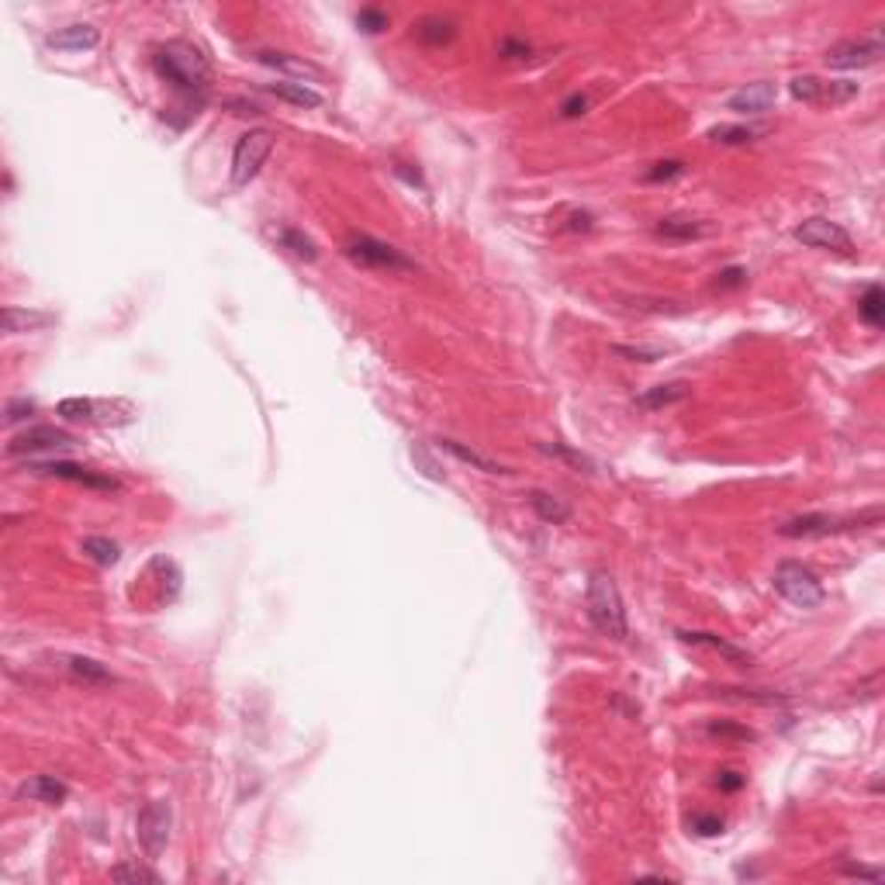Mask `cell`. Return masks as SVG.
Wrapping results in <instances>:
<instances>
[{"instance_id":"obj_1","label":"cell","mask_w":885,"mask_h":885,"mask_svg":"<svg viewBox=\"0 0 885 885\" xmlns=\"http://www.w3.org/2000/svg\"><path fill=\"white\" fill-rule=\"evenodd\" d=\"M153 66H156L159 76L184 97L204 94V87L211 80V66L201 56V49H194L190 42H166V45H159L156 56H153Z\"/></svg>"},{"instance_id":"obj_2","label":"cell","mask_w":885,"mask_h":885,"mask_svg":"<svg viewBox=\"0 0 885 885\" xmlns=\"http://www.w3.org/2000/svg\"><path fill=\"white\" fill-rule=\"evenodd\" d=\"M588 616L595 623V630H602L605 636L626 640V609L619 599V588L609 574H592L588 578Z\"/></svg>"},{"instance_id":"obj_3","label":"cell","mask_w":885,"mask_h":885,"mask_svg":"<svg viewBox=\"0 0 885 885\" xmlns=\"http://www.w3.org/2000/svg\"><path fill=\"white\" fill-rule=\"evenodd\" d=\"M879 526L882 522V512L879 508H868V512H861V515H820V512H813V515H799V519H789V522H782L778 526V533L782 537H830V533H848V530H861V526Z\"/></svg>"},{"instance_id":"obj_4","label":"cell","mask_w":885,"mask_h":885,"mask_svg":"<svg viewBox=\"0 0 885 885\" xmlns=\"http://www.w3.org/2000/svg\"><path fill=\"white\" fill-rule=\"evenodd\" d=\"M343 253L353 259V263H360V267H367V270H387V274H415V259L402 253V250H395V246H387V243H380L374 235H349L347 246H343Z\"/></svg>"},{"instance_id":"obj_5","label":"cell","mask_w":885,"mask_h":885,"mask_svg":"<svg viewBox=\"0 0 885 885\" xmlns=\"http://www.w3.org/2000/svg\"><path fill=\"white\" fill-rule=\"evenodd\" d=\"M775 588H778L782 599L799 605V609H817V605H823V585L817 581V574L809 568H802V564H795V561L778 564V570H775Z\"/></svg>"},{"instance_id":"obj_6","label":"cell","mask_w":885,"mask_h":885,"mask_svg":"<svg viewBox=\"0 0 885 885\" xmlns=\"http://www.w3.org/2000/svg\"><path fill=\"white\" fill-rule=\"evenodd\" d=\"M270 153H274V135L267 128L246 132L235 142V153H232V187H246L259 173V166L267 163Z\"/></svg>"},{"instance_id":"obj_7","label":"cell","mask_w":885,"mask_h":885,"mask_svg":"<svg viewBox=\"0 0 885 885\" xmlns=\"http://www.w3.org/2000/svg\"><path fill=\"white\" fill-rule=\"evenodd\" d=\"M789 94L806 104H820V108H837L857 97V84L851 80H820V76H795L789 84Z\"/></svg>"},{"instance_id":"obj_8","label":"cell","mask_w":885,"mask_h":885,"mask_svg":"<svg viewBox=\"0 0 885 885\" xmlns=\"http://www.w3.org/2000/svg\"><path fill=\"white\" fill-rule=\"evenodd\" d=\"M885 45L879 35H868V38H848V42H837L833 49H826L823 63L830 69H865V66H875L882 60Z\"/></svg>"},{"instance_id":"obj_9","label":"cell","mask_w":885,"mask_h":885,"mask_svg":"<svg viewBox=\"0 0 885 885\" xmlns=\"http://www.w3.org/2000/svg\"><path fill=\"white\" fill-rule=\"evenodd\" d=\"M170 830H173V809L170 802H149L142 813H139V841L149 857H159L166 851V841H170Z\"/></svg>"},{"instance_id":"obj_10","label":"cell","mask_w":885,"mask_h":885,"mask_svg":"<svg viewBox=\"0 0 885 885\" xmlns=\"http://www.w3.org/2000/svg\"><path fill=\"white\" fill-rule=\"evenodd\" d=\"M795 239L806 243V246H813V250H830V253H841V256L854 253L851 235L830 219H806L799 228H795Z\"/></svg>"},{"instance_id":"obj_11","label":"cell","mask_w":885,"mask_h":885,"mask_svg":"<svg viewBox=\"0 0 885 885\" xmlns=\"http://www.w3.org/2000/svg\"><path fill=\"white\" fill-rule=\"evenodd\" d=\"M73 442L76 440L63 429H56V426H32V429H25L21 436H14L7 442V453L11 457H18V453H52V450H69Z\"/></svg>"},{"instance_id":"obj_12","label":"cell","mask_w":885,"mask_h":885,"mask_svg":"<svg viewBox=\"0 0 885 885\" xmlns=\"http://www.w3.org/2000/svg\"><path fill=\"white\" fill-rule=\"evenodd\" d=\"M32 471L63 477V481H73V484H87V488H97V491H118L122 488L115 477L94 474V471H87L80 464H69V460H38V464H32Z\"/></svg>"},{"instance_id":"obj_13","label":"cell","mask_w":885,"mask_h":885,"mask_svg":"<svg viewBox=\"0 0 885 885\" xmlns=\"http://www.w3.org/2000/svg\"><path fill=\"white\" fill-rule=\"evenodd\" d=\"M685 643H692V647H706V650H713V654H720L723 661L737 664V667H751L754 664V654L751 650H744V647H737V643H730L723 640L720 633H706V630H682L678 633Z\"/></svg>"},{"instance_id":"obj_14","label":"cell","mask_w":885,"mask_h":885,"mask_svg":"<svg viewBox=\"0 0 885 885\" xmlns=\"http://www.w3.org/2000/svg\"><path fill=\"white\" fill-rule=\"evenodd\" d=\"M775 100H778V87L768 84V80H761V84H747L744 91L730 94L727 108L730 111H740V115H764Z\"/></svg>"},{"instance_id":"obj_15","label":"cell","mask_w":885,"mask_h":885,"mask_svg":"<svg viewBox=\"0 0 885 885\" xmlns=\"http://www.w3.org/2000/svg\"><path fill=\"white\" fill-rule=\"evenodd\" d=\"M256 60L263 66H270V69H277V73L294 76V80H322V66L308 63L301 56H291V52H270V49H263V52H256Z\"/></svg>"},{"instance_id":"obj_16","label":"cell","mask_w":885,"mask_h":885,"mask_svg":"<svg viewBox=\"0 0 885 885\" xmlns=\"http://www.w3.org/2000/svg\"><path fill=\"white\" fill-rule=\"evenodd\" d=\"M654 232L667 239V243H692V239H702V235H709L713 232V225H706V221L698 219H689V215H667L654 225Z\"/></svg>"},{"instance_id":"obj_17","label":"cell","mask_w":885,"mask_h":885,"mask_svg":"<svg viewBox=\"0 0 885 885\" xmlns=\"http://www.w3.org/2000/svg\"><path fill=\"white\" fill-rule=\"evenodd\" d=\"M21 799H35V802H45V806H63L69 789H66L60 778H52V775H35L28 778L21 789H18Z\"/></svg>"},{"instance_id":"obj_18","label":"cell","mask_w":885,"mask_h":885,"mask_svg":"<svg viewBox=\"0 0 885 885\" xmlns=\"http://www.w3.org/2000/svg\"><path fill=\"white\" fill-rule=\"evenodd\" d=\"M267 94H274L277 100H287V104H294V108H322V94L312 91L308 84H298V80L267 84Z\"/></svg>"},{"instance_id":"obj_19","label":"cell","mask_w":885,"mask_h":885,"mask_svg":"<svg viewBox=\"0 0 885 885\" xmlns=\"http://www.w3.org/2000/svg\"><path fill=\"white\" fill-rule=\"evenodd\" d=\"M97 42H100V32L94 25H66V28L49 35L52 49H94Z\"/></svg>"},{"instance_id":"obj_20","label":"cell","mask_w":885,"mask_h":885,"mask_svg":"<svg viewBox=\"0 0 885 885\" xmlns=\"http://www.w3.org/2000/svg\"><path fill=\"white\" fill-rule=\"evenodd\" d=\"M682 398H689V384H682V380H674V384H658V387H650L647 395L636 398V409L658 411V409L674 405V402H682Z\"/></svg>"},{"instance_id":"obj_21","label":"cell","mask_w":885,"mask_h":885,"mask_svg":"<svg viewBox=\"0 0 885 885\" xmlns=\"http://www.w3.org/2000/svg\"><path fill=\"white\" fill-rule=\"evenodd\" d=\"M66 671H69L76 682H84V685H111V682H115V674H111L104 664L94 661V658H80V654L66 658Z\"/></svg>"},{"instance_id":"obj_22","label":"cell","mask_w":885,"mask_h":885,"mask_svg":"<svg viewBox=\"0 0 885 885\" xmlns=\"http://www.w3.org/2000/svg\"><path fill=\"white\" fill-rule=\"evenodd\" d=\"M52 318L45 312H28V308H4V332L18 336V332H35V329H45Z\"/></svg>"},{"instance_id":"obj_23","label":"cell","mask_w":885,"mask_h":885,"mask_svg":"<svg viewBox=\"0 0 885 885\" xmlns=\"http://www.w3.org/2000/svg\"><path fill=\"white\" fill-rule=\"evenodd\" d=\"M415 38L426 45H450L457 38V25L450 18H422L415 25Z\"/></svg>"},{"instance_id":"obj_24","label":"cell","mask_w":885,"mask_h":885,"mask_svg":"<svg viewBox=\"0 0 885 885\" xmlns=\"http://www.w3.org/2000/svg\"><path fill=\"white\" fill-rule=\"evenodd\" d=\"M440 446L446 450V453H453L457 460H464V464H471V467H477V471H484V474H508V467H502V464H495V460H488V457H481L477 450H467L464 442H457V440H440Z\"/></svg>"},{"instance_id":"obj_25","label":"cell","mask_w":885,"mask_h":885,"mask_svg":"<svg viewBox=\"0 0 885 885\" xmlns=\"http://www.w3.org/2000/svg\"><path fill=\"white\" fill-rule=\"evenodd\" d=\"M857 312H861V318L868 322V325H882L885 322V294H882V287L879 284H868L865 287V294H861V301H857Z\"/></svg>"},{"instance_id":"obj_26","label":"cell","mask_w":885,"mask_h":885,"mask_svg":"<svg viewBox=\"0 0 885 885\" xmlns=\"http://www.w3.org/2000/svg\"><path fill=\"white\" fill-rule=\"evenodd\" d=\"M758 135H764V128L758 125H720L709 132V139L720 146H744V142H754Z\"/></svg>"},{"instance_id":"obj_27","label":"cell","mask_w":885,"mask_h":885,"mask_svg":"<svg viewBox=\"0 0 885 885\" xmlns=\"http://www.w3.org/2000/svg\"><path fill=\"white\" fill-rule=\"evenodd\" d=\"M80 550H84L91 561H97L100 568H111V564H118V557H122L118 543H111V539H104V537H87L80 543Z\"/></svg>"},{"instance_id":"obj_28","label":"cell","mask_w":885,"mask_h":885,"mask_svg":"<svg viewBox=\"0 0 885 885\" xmlns=\"http://www.w3.org/2000/svg\"><path fill=\"white\" fill-rule=\"evenodd\" d=\"M533 508H537V515L543 519V522H568L570 519V508L561 502V498H554V495H546V491H533Z\"/></svg>"},{"instance_id":"obj_29","label":"cell","mask_w":885,"mask_h":885,"mask_svg":"<svg viewBox=\"0 0 885 885\" xmlns=\"http://www.w3.org/2000/svg\"><path fill=\"white\" fill-rule=\"evenodd\" d=\"M111 879L115 882H128V885H159V875L153 868H142V865H118V868H111Z\"/></svg>"},{"instance_id":"obj_30","label":"cell","mask_w":885,"mask_h":885,"mask_svg":"<svg viewBox=\"0 0 885 885\" xmlns=\"http://www.w3.org/2000/svg\"><path fill=\"white\" fill-rule=\"evenodd\" d=\"M281 243H284L294 256H301V259H315L318 256L315 243H312L305 232H298V228H281Z\"/></svg>"},{"instance_id":"obj_31","label":"cell","mask_w":885,"mask_h":885,"mask_svg":"<svg viewBox=\"0 0 885 885\" xmlns=\"http://www.w3.org/2000/svg\"><path fill=\"white\" fill-rule=\"evenodd\" d=\"M539 450H546L550 457H561V460H568L570 467H578V471H585V474H592V471H595V464H592L588 457L574 453V450H568V446H561V442H543Z\"/></svg>"},{"instance_id":"obj_32","label":"cell","mask_w":885,"mask_h":885,"mask_svg":"<svg viewBox=\"0 0 885 885\" xmlns=\"http://www.w3.org/2000/svg\"><path fill=\"white\" fill-rule=\"evenodd\" d=\"M56 411H60L63 419H73V422H80V419H91V411H94V402H87V398H63Z\"/></svg>"},{"instance_id":"obj_33","label":"cell","mask_w":885,"mask_h":885,"mask_svg":"<svg viewBox=\"0 0 885 885\" xmlns=\"http://www.w3.org/2000/svg\"><path fill=\"white\" fill-rule=\"evenodd\" d=\"M356 25H360L363 32L378 35V32H384V28H387V14H384V11H378V7H363V11L356 14Z\"/></svg>"},{"instance_id":"obj_34","label":"cell","mask_w":885,"mask_h":885,"mask_svg":"<svg viewBox=\"0 0 885 885\" xmlns=\"http://www.w3.org/2000/svg\"><path fill=\"white\" fill-rule=\"evenodd\" d=\"M678 173H685V163H678V159H664V163H654V170H647V173H643V180L658 184V180H671V177H678Z\"/></svg>"},{"instance_id":"obj_35","label":"cell","mask_w":885,"mask_h":885,"mask_svg":"<svg viewBox=\"0 0 885 885\" xmlns=\"http://www.w3.org/2000/svg\"><path fill=\"white\" fill-rule=\"evenodd\" d=\"M709 733L713 737H727V740H754V730L747 727H737V723H727V720H720V723H709Z\"/></svg>"},{"instance_id":"obj_36","label":"cell","mask_w":885,"mask_h":885,"mask_svg":"<svg viewBox=\"0 0 885 885\" xmlns=\"http://www.w3.org/2000/svg\"><path fill=\"white\" fill-rule=\"evenodd\" d=\"M32 411H35V402H28V398H14V402H7V409H4V422H7V426L25 422Z\"/></svg>"},{"instance_id":"obj_37","label":"cell","mask_w":885,"mask_h":885,"mask_svg":"<svg viewBox=\"0 0 885 885\" xmlns=\"http://www.w3.org/2000/svg\"><path fill=\"white\" fill-rule=\"evenodd\" d=\"M692 830H696L698 837H716V833H723V820L698 813V817H692Z\"/></svg>"},{"instance_id":"obj_38","label":"cell","mask_w":885,"mask_h":885,"mask_svg":"<svg viewBox=\"0 0 885 885\" xmlns=\"http://www.w3.org/2000/svg\"><path fill=\"white\" fill-rule=\"evenodd\" d=\"M619 356H630V360H643V363H650V360H661V349H643V347H612Z\"/></svg>"},{"instance_id":"obj_39","label":"cell","mask_w":885,"mask_h":885,"mask_svg":"<svg viewBox=\"0 0 885 885\" xmlns=\"http://www.w3.org/2000/svg\"><path fill=\"white\" fill-rule=\"evenodd\" d=\"M585 108H588V97L585 94H570L564 104H561V115L564 118H578V115H585Z\"/></svg>"},{"instance_id":"obj_40","label":"cell","mask_w":885,"mask_h":885,"mask_svg":"<svg viewBox=\"0 0 885 885\" xmlns=\"http://www.w3.org/2000/svg\"><path fill=\"white\" fill-rule=\"evenodd\" d=\"M747 281V270H740V267H727L720 277H716V287H740Z\"/></svg>"},{"instance_id":"obj_41","label":"cell","mask_w":885,"mask_h":885,"mask_svg":"<svg viewBox=\"0 0 885 885\" xmlns=\"http://www.w3.org/2000/svg\"><path fill=\"white\" fill-rule=\"evenodd\" d=\"M498 52H502L506 60H519V56H530V45L519 42V38H506V42L498 45Z\"/></svg>"},{"instance_id":"obj_42","label":"cell","mask_w":885,"mask_h":885,"mask_svg":"<svg viewBox=\"0 0 885 885\" xmlns=\"http://www.w3.org/2000/svg\"><path fill=\"white\" fill-rule=\"evenodd\" d=\"M844 875H854V879H872V882H879V879H882V872H879V868H868V865H844Z\"/></svg>"},{"instance_id":"obj_43","label":"cell","mask_w":885,"mask_h":885,"mask_svg":"<svg viewBox=\"0 0 885 885\" xmlns=\"http://www.w3.org/2000/svg\"><path fill=\"white\" fill-rule=\"evenodd\" d=\"M411 453H415V460H419V464L426 467V474L433 477V481H442V471L436 467V464H433V460H429V457H426V450H422V446H415Z\"/></svg>"},{"instance_id":"obj_44","label":"cell","mask_w":885,"mask_h":885,"mask_svg":"<svg viewBox=\"0 0 885 885\" xmlns=\"http://www.w3.org/2000/svg\"><path fill=\"white\" fill-rule=\"evenodd\" d=\"M740 785H744V778H740L737 771H723V775H720V789L733 792V789H740Z\"/></svg>"},{"instance_id":"obj_45","label":"cell","mask_w":885,"mask_h":885,"mask_svg":"<svg viewBox=\"0 0 885 885\" xmlns=\"http://www.w3.org/2000/svg\"><path fill=\"white\" fill-rule=\"evenodd\" d=\"M568 228H574V232H578V228H585V232H588V228H592V215H588V211H581V215H570Z\"/></svg>"}]
</instances>
